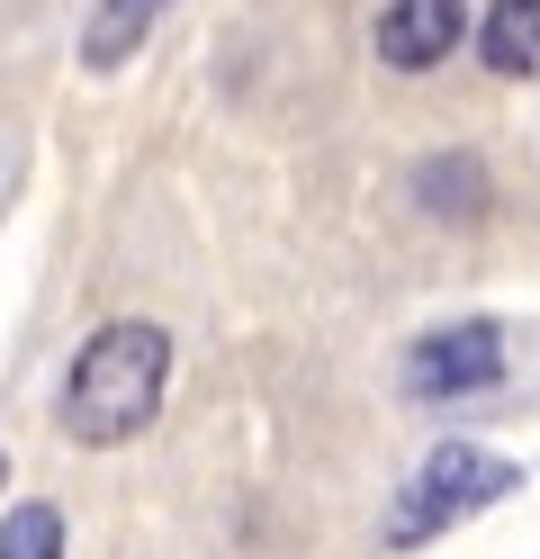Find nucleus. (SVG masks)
I'll return each mask as SVG.
<instances>
[{
	"label": "nucleus",
	"mask_w": 540,
	"mask_h": 559,
	"mask_svg": "<svg viewBox=\"0 0 540 559\" xmlns=\"http://www.w3.org/2000/svg\"><path fill=\"white\" fill-rule=\"evenodd\" d=\"M171 397V334L154 317H108L72 343L63 389H55V425L82 451H118L163 415Z\"/></svg>",
	"instance_id": "obj_1"
},
{
	"label": "nucleus",
	"mask_w": 540,
	"mask_h": 559,
	"mask_svg": "<svg viewBox=\"0 0 540 559\" xmlns=\"http://www.w3.org/2000/svg\"><path fill=\"white\" fill-rule=\"evenodd\" d=\"M514 487H523V469L504 461V451H487V442H442V451H423L415 478L396 487V506H387V550H423V542H442L451 523L504 506Z\"/></svg>",
	"instance_id": "obj_2"
},
{
	"label": "nucleus",
	"mask_w": 540,
	"mask_h": 559,
	"mask_svg": "<svg viewBox=\"0 0 540 559\" xmlns=\"http://www.w3.org/2000/svg\"><path fill=\"white\" fill-rule=\"evenodd\" d=\"M504 370H514V334L495 317H451L406 343V361H396V389L415 406H459V397H495Z\"/></svg>",
	"instance_id": "obj_3"
},
{
	"label": "nucleus",
	"mask_w": 540,
	"mask_h": 559,
	"mask_svg": "<svg viewBox=\"0 0 540 559\" xmlns=\"http://www.w3.org/2000/svg\"><path fill=\"white\" fill-rule=\"evenodd\" d=\"M370 46H379L387 73H442L468 46V0H387Z\"/></svg>",
	"instance_id": "obj_4"
},
{
	"label": "nucleus",
	"mask_w": 540,
	"mask_h": 559,
	"mask_svg": "<svg viewBox=\"0 0 540 559\" xmlns=\"http://www.w3.org/2000/svg\"><path fill=\"white\" fill-rule=\"evenodd\" d=\"M468 46L495 82H540V0H487L468 19Z\"/></svg>",
	"instance_id": "obj_5"
},
{
	"label": "nucleus",
	"mask_w": 540,
	"mask_h": 559,
	"mask_svg": "<svg viewBox=\"0 0 540 559\" xmlns=\"http://www.w3.org/2000/svg\"><path fill=\"white\" fill-rule=\"evenodd\" d=\"M487 163L478 154H423L415 163V207L423 217H451V226H478L487 217Z\"/></svg>",
	"instance_id": "obj_6"
},
{
	"label": "nucleus",
	"mask_w": 540,
	"mask_h": 559,
	"mask_svg": "<svg viewBox=\"0 0 540 559\" xmlns=\"http://www.w3.org/2000/svg\"><path fill=\"white\" fill-rule=\"evenodd\" d=\"M163 10H171V0H99L91 27H82V73H127L135 46L163 27Z\"/></svg>",
	"instance_id": "obj_7"
},
{
	"label": "nucleus",
	"mask_w": 540,
	"mask_h": 559,
	"mask_svg": "<svg viewBox=\"0 0 540 559\" xmlns=\"http://www.w3.org/2000/svg\"><path fill=\"white\" fill-rule=\"evenodd\" d=\"M0 559H63V514L55 506H19L0 523Z\"/></svg>",
	"instance_id": "obj_8"
},
{
	"label": "nucleus",
	"mask_w": 540,
	"mask_h": 559,
	"mask_svg": "<svg viewBox=\"0 0 540 559\" xmlns=\"http://www.w3.org/2000/svg\"><path fill=\"white\" fill-rule=\"evenodd\" d=\"M0 478H10V461H0Z\"/></svg>",
	"instance_id": "obj_9"
}]
</instances>
